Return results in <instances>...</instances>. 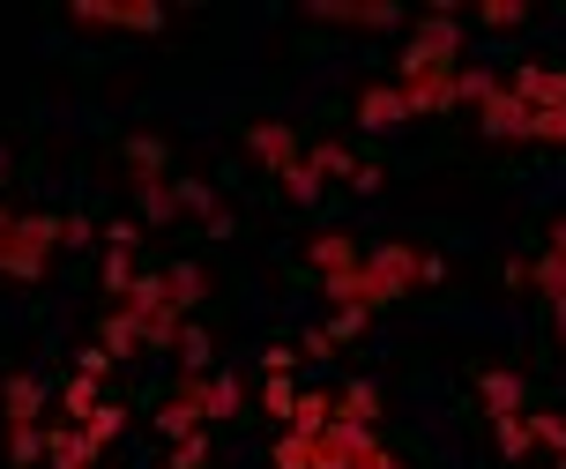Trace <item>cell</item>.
Here are the masks:
<instances>
[{
	"instance_id": "1",
	"label": "cell",
	"mask_w": 566,
	"mask_h": 469,
	"mask_svg": "<svg viewBox=\"0 0 566 469\" xmlns=\"http://www.w3.org/2000/svg\"><path fill=\"white\" fill-rule=\"evenodd\" d=\"M321 299L336 305V313H366V321H373V313H380L388 299H402V291L388 283V269H380V261H358V269H343V277L321 283Z\"/></svg>"
},
{
	"instance_id": "2",
	"label": "cell",
	"mask_w": 566,
	"mask_h": 469,
	"mask_svg": "<svg viewBox=\"0 0 566 469\" xmlns=\"http://www.w3.org/2000/svg\"><path fill=\"white\" fill-rule=\"evenodd\" d=\"M209 417H217V387H209V381H179V387L165 395V410H157V432H171V440H195Z\"/></svg>"
},
{
	"instance_id": "3",
	"label": "cell",
	"mask_w": 566,
	"mask_h": 469,
	"mask_svg": "<svg viewBox=\"0 0 566 469\" xmlns=\"http://www.w3.org/2000/svg\"><path fill=\"white\" fill-rule=\"evenodd\" d=\"M478 127H484L492 142H530V127H537V105H522V97L500 83V90L478 105Z\"/></svg>"
},
{
	"instance_id": "4",
	"label": "cell",
	"mask_w": 566,
	"mask_h": 469,
	"mask_svg": "<svg viewBox=\"0 0 566 469\" xmlns=\"http://www.w3.org/2000/svg\"><path fill=\"white\" fill-rule=\"evenodd\" d=\"M373 261L388 269V283H396V291H424V283H440V277H448V269H440V253L402 247V239H396V247H380Z\"/></svg>"
},
{
	"instance_id": "5",
	"label": "cell",
	"mask_w": 566,
	"mask_h": 469,
	"mask_svg": "<svg viewBox=\"0 0 566 469\" xmlns=\"http://www.w3.org/2000/svg\"><path fill=\"white\" fill-rule=\"evenodd\" d=\"M247 149H254V157L276 171V179H291V171L306 165V149H298V135H291L283 119H261V127H247Z\"/></svg>"
},
{
	"instance_id": "6",
	"label": "cell",
	"mask_w": 566,
	"mask_h": 469,
	"mask_svg": "<svg viewBox=\"0 0 566 469\" xmlns=\"http://www.w3.org/2000/svg\"><path fill=\"white\" fill-rule=\"evenodd\" d=\"M313 23H358V30H396V23H402V8H388V0H358V8H350V0H321V8H313Z\"/></svg>"
},
{
	"instance_id": "7",
	"label": "cell",
	"mask_w": 566,
	"mask_h": 469,
	"mask_svg": "<svg viewBox=\"0 0 566 469\" xmlns=\"http://www.w3.org/2000/svg\"><path fill=\"white\" fill-rule=\"evenodd\" d=\"M75 23H105V30H157V23H165V8H157V0H127V8H97V0H83V8H75Z\"/></svg>"
},
{
	"instance_id": "8",
	"label": "cell",
	"mask_w": 566,
	"mask_h": 469,
	"mask_svg": "<svg viewBox=\"0 0 566 469\" xmlns=\"http://www.w3.org/2000/svg\"><path fill=\"white\" fill-rule=\"evenodd\" d=\"M358 261H366V253H358V239H350V231H328V239H313V247H306V269L321 283L343 277V269H358Z\"/></svg>"
},
{
	"instance_id": "9",
	"label": "cell",
	"mask_w": 566,
	"mask_h": 469,
	"mask_svg": "<svg viewBox=\"0 0 566 469\" xmlns=\"http://www.w3.org/2000/svg\"><path fill=\"white\" fill-rule=\"evenodd\" d=\"M45 462L53 469H97V447L83 440V425H45Z\"/></svg>"
},
{
	"instance_id": "10",
	"label": "cell",
	"mask_w": 566,
	"mask_h": 469,
	"mask_svg": "<svg viewBox=\"0 0 566 469\" xmlns=\"http://www.w3.org/2000/svg\"><path fill=\"white\" fill-rule=\"evenodd\" d=\"M514 283H537L552 305H566V253H559V247H544L537 261H514Z\"/></svg>"
},
{
	"instance_id": "11",
	"label": "cell",
	"mask_w": 566,
	"mask_h": 469,
	"mask_svg": "<svg viewBox=\"0 0 566 469\" xmlns=\"http://www.w3.org/2000/svg\"><path fill=\"white\" fill-rule=\"evenodd\" d=\"M507 90L522 105H566V67H514Z\"/></svg>"
},
{
	"instance_id": "12",
	"label": "cell",
	"mask_w": 566,
	"mask_h": 469,
	"mask_svg": "<svg viewBox=\"0 0 566 469\" xmlns=\"http://www.w3.org/2000/svg\"><path fill=\"white\" fill-rule=\"evenodd\" d=\"M358 119H366V127H402L410 105H402L396 83H366V90H358Z\"/></svg>"
},
{
	"instance_id": "13",
	"label": "cell",
	"mask_w": 566,
	"mask_h": 469,
	"mask_svg": "<svg viewBox=\"0 0 566 469\" xmlns=\"http://www.w3.org/2000/svg\"><path fill=\"white\" fill-rule=\"evenodd\" d=\"M97 410H105V395H97V373H67V387H60V425H90Z\"/></svg>"
},
{
	"instance_id": "14",
	"label": "cell",
	"mask_w": 566,
	"mask_h": 469,
	"mask_svg": "<svg viewBox=\"0 0 566 469\" xmlns=\"http://www.w3.org/2000/svg\"><path fill=\"white\" fill-rule=\"evenodd\" d=\"M328 425H336V395H328V387H306V395L291 403V425H283V432H328Z\"/></svg>"
},
{
	"instance_id": "15",
	"label": "cell",
	"mask_w": 566,
	"mask_h": 469,
	"mask_svg": "<svg viewBox=\"0 0 566 469\" xmlns=\"http://www.w3.org/2000/svg\"><path fill=\"white\" fill-rule=\"evenodd\" d=\"M336 425H358V432H373V425H380V387H343L336 395Z\"/></svg>"
},
{
	"instance_id": "16",
	"label": "cell",
	"mask_w": 566,
	"mask_h": 469,
	"mask_svg": "<svg viewBox=\"0 0 566 469\" xmlns=\"http://www.w3.org/2000/svg\"><path fill=\"white\" fill-rule=\"evenodd\" d=\"M201 291H209V277H201L195 261L165 269V305H171V313H195V305H201Z\"/></svg>"
},
{
	"instance_id": "17",
	"label": "cell",
	"mask_w": 566,
	"mask_h": 469,
	"mask_svg": "<svg viewBox=\"0 0 566 469\" xmlns=\"http://www.w3.org/2000/svg\"><path fill=\"white\" fill-rule=\"evenodd\" d=\"M171 358H179V381H209V358H217L209 329H195V321H187V335H179V351H171Z\"/></svg>"
},
{
	"instance_id": "18",
	"label": "cell",
	"mask_w": 566,
	"mask_h": 469,
	"mask_svg": "<svg viewBox=\"0 0 566 469\" xmlns=\"http://www.w3.org/2000/svg\"><path fill=\"white\" fill-rule=\"evenodd\" d=\"M478 395L492 417H522V381L514 373H478Z\"/></svg>"
},
{
	"instance_id": "19",
	"label": "cell",
	"mask_w": 566,
	"mask_h": 469,
	"mask_svg": "<svg viewBox=\"0 0 566 469\" xmlns=\"http://www.w3.org/2000/svg\"><path fill=\"white\" fill-rule=\"evenodd\" d=\"M45 417V387L30 381V373H15L8 381V425H38Z\"/></svg>"
},
{
	"instance_id": "20",
	"label": "cell",
	"mask_w": 566,
	"mask_h": 469,
	"mask_svg": "<svg viewBox=\"0 0 566 469\" xmlns=\"http://www.w3.org/2000/svg\"><path fill=\"white\" fill-rule=\"evenodd\" d=\"M142 187V223H171L179 217V187L171 179H135Z\"/></svg>"
},
{
	"instance_id": "21",
	"label": "cell",
	"mask_w": 566,
	"mask_h": 469,
	"mask_svg": "<svg viewBox=\"0 0 566 469\" xmlns=\"http://www.w3.org/2000/svg\"><path fill=\"white\" fill-rule=\"evenodd\" d=\"M276 469H321V432H283L276 440Z\"/></svg>"
},
{
	"instance_id": "22",
	"label": "cell",
	"mask_w": 566,
	"mask_h": 469,
	"mask_svg": "<svg viewBox=\"0 0 566 469\" xmlns=\"http://www.w3.org/2000/svg\"><path fill=\"white\" fill-rule=\"evenodd\" d=\"M179 335H187V313H157V321H142V351H179Z\"/></svg>"
},
{
	"instance_id": "23",
	"label": "cell",
	"mask_w": 566,
	"mask_h": 469,
	"mask_svg": "<svg viewBox=\"0 0 566 469\" xmlns=\"http://www.w3.org/2000/svg\"><path fill=\"white\" fill-rule=\"evenodd\" d=\"M492 432H500V455H507V462H522V455L537 447V440H530V410H522V417H492Z\"/></svg>"
},
{
	"instance_id": "24",
	"label": "cell",
	"mask_w": 566,
	"mask_h": 469,
	"mask_svg": "<svg viewBox=\"0 0 566 469\" xmlns=\"http://www.w3.org/2000/svg\"><path fill=\"white\" fill-rule=\"evenodd\" d=\"M127 165H135V179H165V142L135 135V142H127Z\"/></svg>"
},
{
	"instance_id": "25",
	"label": "cell",
	"mask_w": 566,
	"mask_h": 469,
	"mask_svg": "<svg viewBox=\"0 0 566 469\" xmlns=\"http://www.w3.org/2000/svg\"><path fill=\"white\" fill-rule=\"evenodd\" d=\"M8 462H15V469L45 462V432H38V425H8Z\"/></svg>"
},
{
	"instance_id": "26",
	"label": "cell",
	"mask_w": 566,
	"mask_h": 469,
	"mask_svg": "<svg viewBox=\"0 0 566 469\" xmlns=\"http://www.w3.org/2000/svg\"><path fill=\"white\" fill-rule=\"evenodd\" d=\"M530 440L552 447V455H566V417L559 410H530Z\"/></svg>"
},
{
	"instance_id": "27",
	"label": "cell",
	"mask_w": 566,
	"mask_h": 469,
	"mask_svg": "<svg viewBox=\"0 0 566 469\" xmlns=\"http://www.w3.org/2000/svg\"><path fill=\"white\" fill-rule=\"evenodd\" d=\"M135 343H142V329L127 313H113V321H105V358H135Z\"/></svg>"
},
{
	"instance_id": "28",
	"label": "cell",
	"mask_w": 566,
	"mask_h": 469,
	"mask_svg": "<svg viewBox=\"0 0 566 469\" xmlns=\"http://www.w3.org/2000/svg\"><path fill=\"white\" fill-rule=\"evenodd\" d=\"M209 387H217V417L247 410V381H239V373H209Z\"/></svg>"
},
{
	"instance_id": "29",
	"label": "cell",
	"mask_w": 566,
	"mask_h": 469,
	"mask_svg": "<svg viewBox=\"0 0 566 469\" xmlns=\"http://www.w3.org/2000/svg\"><path fill=\"white\" fill-rule=\"evenodd\" d=\"M119 425H127V410H119V403H105V410L83 425V440H90V447H113V440H119Z\"/></svg>"
},
{
	"instance_id": "30",
	"label": "cell",
	"mask_w": 566,
	"mask_h": 469,
	"mask_svg": "<svg viewBox=\"0 0 566 469\" xmlns=\"http://www.w3.org/2000/svg\"><path fill=\"white\" fill-rule=\"evenodd\" d=\"M530 142H552V149H566V105H537V127H530Z\"/></svg>"
},
{
	"instance_id": "31",
	"label": "cell",
	"mask_w": 566,
	"mask_h": 469,
	"mask_svg": "<svg viewBox=\"0 0 566 469\" xmlns=\"http://www.w3.org/2000/svg\"><path fill=\"white\" fill-rule=\"evenodd\" d=\"M105 291H113V299L135 291V253H105Z\"/></svg>"
},
{
	"instance_id": "32",
	"label": "cell",
	"mask_w": 566,
	"mask_h": 469,
	"mask_svg": "<svg viewBox=\"0 0 566 469\" xmlns=\"http://www.w3.org/2000/svg\"><path fill=\"white\" fill-rule=\"evenodd\" d=\"M291 403H298V387H291V381H269V387H261V410L276 417V425H291Z\"/></svg>"
},
{
	"instance_id": "33",
	"label": "cell",
	"mask_w": 566,
	"mask_h": 469,
	"mask_svg": "<svg viewBox=\"0 0 566 469\" xmlns=\"http://www.w3.org/2000/svg\"><path fill=\"white\" fill-rule=\"evenodd\" d=\"M201 462H209V440L201 432L195 440H171V455H165V469H201Z\"/></svg>"
},
{
	"instance_id": "34",
	"label": "cell",
	"mask_w": 566,
	"mask_h": 469,
	"mask_svg": "<svg viewBox=\"0 0 566 469\" xmlns=\"http://www.w3.org/2000/svg\"><path fill=\"white\" fill-rule=\"evenodd\" d=\"M522 15H530V8H514V0H484V8H478V23H484V30H514Z\"/></svg>"
},
{
	"instance_id": "35",
	"label": "cell",
	"mask_w": 566,
	"mask_h": 469,
	"mask_svg": "<svg viewBox=\"0 0 566 469\" xmlns=\"http://www.w3.org/2000/svg\"><path fill=\"white\" fill-rule=\"evenodd\" d=\"M500 90V75H484V67H462V105H484Z\"/></svg>"
},
{
	"instance_id": "36",
	"label": "cell",
	"mask_w": 566,
	"mask_h": 469,
	"mask_svg": "<svg viewBox=\"0 0 566 469\" xmlns=\"http://www.w3.org/2000/svg\"><path fill=\"white\" fill-rule=\"evenodd\" d=\"M135 239H142V223H135V217L105 223V253H135Z\"/></svg>"
},
{
	"instance_id": "37",
	"label": "cell",
	"mask_w": 566,
	"mask_h": 469,
	"mask_svg": "<svg viewBox=\"0 0 566 469\" xmlns=\"http://www.w3.org/2000/svg\"><path fill=\"white\" fill-rule=\"evenodd\" d=\"M291 365H298V343H283V351H269V358H261V373H269V381H291Z\"/></svg>"
},
{
	"instance_id": "38",
	"label": "cell",
	"mask_w": 566,
	"mask_h": 469,
	"mask_svg": "<svg viewBox=\"0 0 566 469\" xmlns=\"http://www.w3.org/2000/svg\"><path fill=\"white\" fill-rule=\"evenodd\" d=\"M298 358H336V329H313L306 343H298Z\"/></svg>"
},
{
	"instance_id": "39",
	"label": "cell",
	"mask_w": 566,
	"mask_h": 469,
	"mask_svg": "<svg viewBox=\"0 0 566 469\" xmlns=\"http://www.w3.org/2000/svg\"><path fill=\"white\" fill-rule=\"evenodd\" d=\"M350 469H402V462H396V455H388V447H380V440H366V447H358V462H350Z\"/></svg>"
},
{
	"instance_id": "40",
	"label": "cell",
	"mask_w": 566,
	"mask_h": 469,
	"mask_svg": "<svg viewBox=\"0 0 566 469\" xmlns=\"http://www.w3.org/2000/svg\"><path fill=\"white\" fill-rule=\"evenodd\" d=\"M552 329H559V343H566V305H552Z\"/></svg>"
},
{
	"instance_id": "41",
	"label": "cell",
	"mask_w": 566,
	"mask_h": 469,
	"mask_svg": "<svg viewBox=\"0 0 566 469\" xmlns=\"http://www.w3.org/2000/svg\"><path fill=\"white\" fill-rule=\"evenodd\" d=\"M552 247H559V253H566V217H559V223H552Z\"/></svg>"
},
{
	"instance_id": "42",
	"label": "cell",
	"mask_w": 566,
	"mask_h": 469,
	"mask_svg": "<svg viewBox=\"0 0 566 469\" xmlns=\"http://www.w3.org/2000/svg\"><path fill=\"white\" fill-rule=\"evenodd\" d=\"M0 171H8V149H0Z\"/></svg>"
}]
</instances>
